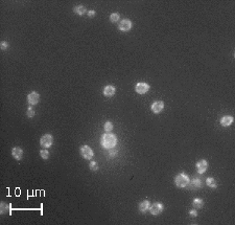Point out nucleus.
I'll return each instance as SVG.
<instances>
[{
  "mask_svg": "<svg viewBox=\"0 0 235 225\" xmlns=\"http://www.w3.org/2000/svg\"><path fill=\"white\" fill-rule=\"evenodd\" d=\"M88 16H89V17H94V16H95V12H94V11H89V12H88Z\"/></svg>",
  "mask_w": 235,
  "mask_h": 225,
  "instance_id": "bb28decb",
  "label": "nucleus"
},
{
  "mask_svg": "<svg viewBox=\"0 0 235 225\" xmlns=\"http://www.w3.org/2000/svg\"><path fill=\"white\" fill-rule=\"evenodd\" d=\"M115 154H116V151H112L110 155H111V157H114V156H115Z\"/></svg>",
  "mask_w": 235,
  "mask_h": 225,
  "instance_id": "cd10ccee",
  "label": "nucleus"
},
{
  "mask_svg": "<svg viewBox=\"0 0 235 225\" xmlns=\"http://www.w3.org/2000/svg\"><path fill=\"white\" fill-rule=\"evenodd\" d=\"M116 142H117L116 136L110 132L104 134L103 137H101V145L106 149H112L113 147H115Z\"/></svg>",
  "mask_w": 235,
  "mask_h": 225,
  "instance_id": "f257e3e1",
  "label": "nucleus"
},
{
  "mask_svg": "<svg viewBox=\"0 0 235 225\" xmlns=\"http://www.w3.org/2000/svg\"><path fill=\"white\" fill-rule=\"evenodd\" d=\"M73 11H74V13L77 14V15L83 16V15H85V13L87 12V10H86V7H83V5H77V7H74Z\"/></svg>",
  "mask_w": 235,
  "mask_h": 225,
  "instance_id": "dca6fc26",
  "label": "nucleus"
},
{
  "mask_svg": "<svg viewBox=\"0 0 235 225\" xmlns=\"http://www.w3.org/2000/svg\"><path fill=\"white\" fill-rule=\"evenodd\" d=\"M11 212V206L7 203H1V214H10Z\"/></svg>",
  "mask_w": 235,
  "mask_h": 225,
  "instance_id": "6ab92c4d",
  "label": "nucleus"
},
{
  "mask_svg": "<svg viewBox=\"0 0 235 225\" xmlns=\"http://www.w3.org/2000/svg\"><path fill=\"white\" fill-rule=\"evenodd\" d=\"M232 122H233V117L230 115L224 116V117H222V120H220V124H222V126H224V127L230 126Z\"/></svg>",
  "mask_w": 235,
  "mask_h": 225,
  "instance_id": "2eb2a0df",
  "label": "nucleus"
},
{
  "mask_svg": "<svg viewBox=\"0 0 235 225\" xmlns=\"http://www.w3.org/2000/svg\"><path fill=\"white\" fill-rule=\"evenodd\" d=\"M81 155H82V157H83V158L88 159V160H89V159L93 158L94 153H93V150H92L90 147L83 146L81 148Z\"/></svg>",
  "mask_w": 235,
  "mask_h": 225,
  "instance_id": "20e7f679",
  "label": "nucleus"
},
{
  "mask_svg": "<svg viewBox=\"0 0 235 225\" xmlns=\"http://www.w3.org/2000/svg\"><path fill=\"white\" fill-rule=\"evenodd\" d=\"M189 190H198L202 187V181L200 178H195L192 180H189V182L187 184Z\"/></svg>",
  "mask_w": 235,
  "mask_h": 225,
  "instance_id": "0eeeda50",
  "label": "nucleus"
},
{
  "mask_svg": "<svg viewBox=\"0 0 235 225\" xmlns=\"http://www.w3.org/2000/svg\"><path fill=\"white\" fill-rule=\"evenodd\" d=\"M12 155H13V157L15 159L20 160V159H22V157H23V150H22L21 148H19V147H15V148L12 150Z\"/></svg>",
  "mask_w": 235,
  "mask_h": 225,
  "instance_id": "f8f14e48",
  "label": "nucleus"
},
{
  "mask_svg": "<svg viewBox=\"0 0 235 225\" xmlns=\"http://www.w3.org/2000/svg\"><path fill=\"white\" fill-rule=\"evenodd\" d=\"M189 214H190L191 217H197L198 216V212H197V210H191Z\"/></svg>",
  "mask_w": 235,
  "mask_h": 225,
  "instance_id": "a878e982",
  "label": "nucleus"
},
{
  "mask_svg": "<svg viewBox=\"0 0 235 225\" xmlns=\"http://www.w3.org/2000/svg\"><path fill=\"white\" fill-rule=\"evenodd\" d=\"M40 144H41V146L45 147V148L51 147V145L54 144V137H52V135H50V134L43 135L42 137H41Z\"/></svg>",
  "mask_w": 235,
  "mask_h": 225,
  "instance_id": "7ed1b4c3",
  "label": "nucleus"
},
{
  "mask_svg": "<svg viewBox=\"0 0 235 225\" xmlns=\"http://www.w3.org/2000/svg\"><path fill=\"white\" fill-rule=\"evenodd\" d=\"M150 210H151V214H152V215H154V216H157V215H159L163 210L162 203L156 202V203L152 204V206H150Z\"/></svg>",
  "mask_w": 235,
  "mask_h": 225,
  "instance_id": "6e6552de",
  "label": "nucleus"
},
{
  "mask_svg": "<svg viewBox=\"0 0 235 225\" xmlns=\"http://www.w3.org/2000/svg\"><path fill=\"white\" fill-rule=\"evenodd\" d=\"M151 206V203L148 200H143V201H141L140 203H139V210H140L141 212H145L146 210L150 208Z\"/></svg>",
  "mask_w": 235,
  "mask_h": 225,
  "instance_id": "4468645a",
  "label": "nucleus"
},
{
  "mask_svg": "<svg viewBox=\"0 0 235 225\" xmlns=\"http://www.w3.org/2000/svg\"><path fill=\"white\" fill-rule=\"evenodd\" d=\"M206 184H207L208 187H212V189H216V187H217L215 179H214V178H212V177L207 178V180H206Z\"/></svg>",
  "mask_w": 235,
  "mask_h": 225,
  "instance_id": "f3484780",
  "label": "nucleus"
},
{
  "mask_svg": "<svg viewBox=\"0 0 235 225\" xmlns=\"http://www.w3.org/2000/svg\"><path fill=\"white\" fill-rule=\"evenodd\" d=\"M119 19H120V16H119V14H112L111 16H110V20H111L113 23H115V22H118L119 21Z\"/></svg>",
  "mask_w": 235,
  "mask_h": 225,
  "instance_id": "aec40b11",
  "label": "nucleus"
},
{
  "mask_svg": "<svg viewBox=\"0 0 235 225\" xmlns=\"http://www.w3.org/2000/svg\"><path fill=\"white\" fill-rule=\"evenodd\" d=\"M89 167H90V170H91V171L95 172V171H97V170H98V165H97L95 161H91V162L89 163Z\"/></svg>",
  "mask_w": 235,
  "mask_h": 225,
  "instance_id": "412c9836",
  "label": "nucleus"
},
{
  "mask_svg": "<svg viewBox=\"0 0 235 225\" xmlns=\"http://www.w3.org/2000/svg\"><path fill=\"white\" fill-rule=\"evenodd\" d=\"M35 115V110L32 109V107H28V111H27V116L28 117H32Z\"/></svg>",
  "mask_w": 235,
  "mask_h": 225,
  "instance_id": "393cba45",
  "label": "nucleus"
},
{
  "mask_svg": "<svg viewBox=\"0 0 235 225\" xmlns=\"http://www.w3.org/2000/svg\"><path fill=\"white\" fill-rule=\"evenodd\" d=\"M135 89H136V92L139 94H144L150 90V85L148 83H144V82H140L136 85Z\"/></svg>",
  "mask_w": 235,
  "mask_h": 225,
  "instance_id": "39448f33",
  "label": "nucleus"
},
{
  "mask_svg": "<svg viewBox=\"0 0 235 225\" xmlns=\"http://www.w3.org/2000/svg\"><path fill=\"white\" fill-rule=\"evenodd\" d=\"M189 180L190 179H189V177H188L186 174L181 173V174H179V175L176 176L175 183H176V185L179 187H187Z\"/></svg>",
  "mask_w": 235,
  "mask_h": 225,
  "instance_id": "f03ea898",
  "label": "nucleus"
},
{
  "mask_svg": "<svg viewBox=\"0 0 235 225\" xmlns=\"http://www.w3.org/2000/svg\"><path fill=\"white\" fill-rule=\"evenodd\" d=\"M0 47H1L2 50L7 49V48H9V43H7V41H3V42H1V44H0Z\"/></svg>",
  "mask_w": 235,
  "mask_h": 225,
  "instance_id": "b1692460",
  "label": "nucleus"
},
{
  "mask_svg": "<svg viewBox=\"0 0 235 225\" xmlns=\"http://www.w3.org/2000/svg\"><path fill=\"white\" fill-rule=\"evenodd\" d=\"M104 94L106 97H112L115 94V87L113 85H108L104 88Z\"/></svg>",
  "mask_w": 235,
  "mask_h": 225,
  "instance_id": "ddd939ff",
  "label": "nucleus"
},
{
  "mask_svg": "<svg viewBox=\"0 0 235 225\" xmlns=\"http://www.w3.org/2000/svg\"><path fill=\"white\" fill-rule=\"evenodd\" d=\"M40 155L43 159H48L49 158V152L47 150H41L40 151Z\"/></svg>",
  "mask_w": 235,
  "mask_h": 225,
  "instance_id": "5701e85b",
  "label": "nucleus"
},
{
  "mask_svg": "<svg viewBox=\"0 0 235 225\" xmlns=\"http://www.w3.org/2000/svg\"><path fill=\"white\" fill-rule=\"evenodd\" d=\"M112 129H113V124H112L111 122H106V124H105V130H106V132H107V133L111 132Z\"/></svg>",
  "mask_w": 235,
  "mask_h": 225,
  "instance_id": "4be33fe9",
  "label": "nucleus"
},
{
  "mask_svg": "<svg viewBox=\"0 0 235 225\" xmlns=\"http://www.w3.org/2000/svg\"><path fill=\"white\" fill-rule=\"evenodd\" d=\"M203 204H204V202H203V200L202 199H195L193 200V202H192V205H193V207L197 210V208H202L203 207Z\"/></svg>",
  "mask_w": 235,
  "mask_h": 225,
  "instance_id": "a211bd4d",
  "label": "nucleus"
},
{
  "mask_svg": "<svg viewBox=\"0 0 235 225\" xmlns=\"http://www.w3.org/2000/svg\"><path fill=\"white\" fill-rule=\"evenodd\" d=\"M132 26H133L132 22L129 19L121 20V21L119 22V30H121V32H129V30L132 28Z\"/></svg>",
  "mask_w": 235,
  "mask_h": 225,
  "instance_id": "423d86ee",
  "label": "nucleus"
},
{
  "mask_svg": "<svg viewBox=\"0 0 235 225\" xmlns=\"http://www.w3.org/2000/svg\"><path fill=\"white\" fill-rule=\"evenodd\" d=\"M208 169V162L206 160H204V159H202V160L198 161L197 163V170L198 172H199L200 174H203L206 172V170Z\"/></svg>",
  "mask_w": 235,
  "mask_h": 225,
  "instance_id": "9d476101",
  "label": "nucleus"
},
{
  "mask_svg": "<svg viewBox=\"0 0 235 225\" xmlns=\"http://www.w3.org/2000/svg\"><path fill=\"white\" fill-rule=\"evenodd\" d=\"M163 108H164V103L161 101H157L152 105V111L154 113H160L163 110Z\"/></svg>",
  "mask_w": 235,
  "mask_h": 225,
  "instance_id": "9b49d317",
  "label": "nucleus"
},
{
  "mask_svg": "<svg viewBox=\"0 0 235 225\" xmlns=\"http://www.w3.org/2000/svg\"><path fill=\"white\" fill-rule=\"evenodd\" d=\"M27 101L30 105H36V104H38L39 101H40V95H39L38 92H35L34 91V92H32V93L28 94Z\"/></svg>",
  "mask_w": 235,
  "mask_h": 225,
  "instance_id": "1a4fd4ad",
  "label": "nucleus"
}]
</instances>
